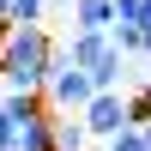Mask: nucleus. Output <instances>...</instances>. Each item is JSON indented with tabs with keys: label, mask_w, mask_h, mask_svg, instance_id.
Segmentation results:
<instances>
[{
	"label": "nucleus",
	"mask_w": 151,
	"mask_h": 151,
	"mask_svg": "<svg viewBox=\"0 0 151 151\" xmlns=\"http://www.w3.org/2000/svg\"><path fill=\"white\" fill-rule=\"evenodd\" d=\"M55 55H60V42L42 24H12V30L0 36V85H6L12 97H42Z\"/></svg>",
	"instance_id": "nucleus-1"
},
{
	"label": "nucleus",
	"mask_w": 151,
	"mask_h": 151,
	"mask_svg": "<svg viewBox=\"0 0 151 151\" xmlns=\"http://www.w3.org/2000/svg\"><path fill=\"white\" fill-rule=\"evenodd\" d=\"M42 103H48V115H85V109L97 103V85H91V73H85L79 60L67 55V48H60V55H55V67H48Z\"/></svg>",
	"instance_id": "nucleus-2"
},
{
	"label": "nucleus",
	"mask_w": 151,
	"mask_h": 151,
	"mask_svg": "<svg viewBox=\"0 0 151 151\" xmlns=\"http://www.w3.org/2000/svg\"><path fill=\"white\" fill-rule=\"evenodd\" d=\"M85 133H91V145H109V139H121V133L133 127V115H127V91H97V103L85 109Z\"/></svg>",
	"instance_id": "nucleus-3"
},
{
	"label": "nucleus",
	"mask_w": 151,
	"mask_h": 151,
	"mask_svg": "<svg viewBox=\"0 0 151 151\" xmlns=\"http://www.w3.org/2000/svg\"><path fill=\"white\" fill-rule=\"evenodd\" d=\"M73 30L109 36V30H115V0H73Z\"/></svg>",
	"instance_id": "nucleus-4"
},
{
	"label": "nucleus",
	"mask_w": 151,
	"mask_h": 151,
	"mask_svg": "<svg viewBox=\"0 0 151 151\" xmlns=\"http://www.w3.org/2000/svg\"><path fill=\"white\" fill-rule=\"evenodd\" d=\"M60 48H67L79 67H97V55H109V36H97V30H73Z\"/></svg>",
	"instance_id": "nucleus-5"
},
{
	"label": "nucleus",
	"mask_w": 151,
	"mask_h": 151,
	"mask_svg": "<svg viewBox=\"0 0 151 151\" xmlns=\"http://www.w3.org/2000/svg\"><path fill=\"white\" fill-rule=\"evenodd\" d=\"M55 151H91V133L79 115H55Z\"/></svg>",
	"instance_id": "nucleus-6"
},
{
	"label": "nucleus",
	"mask_w": 151,
	"mask_h": 151,
	"mask_svg": "<svg viewBox=\"0 0 151 151\" xmlns=\"http://www.w3.org/2000/svg\"><path fill=\"white\" fill-rule=\"evenodd\" d=\"M115 24H139V30H151V0H115Z\"/></svg>",
	"instance_id": "nucleus-7"
},
{
	"label": "nucleus",
	"mask_w": 151,
	"mask_h": 151,
	"mask_svg": "<svg viewBox=\"0 0 151 151\" xmlns=\"http://www.w3.org/2000/svg\"><path fill=\"white\" fill-rule=\"evenodd\" d=\"M127 115H133V127H151V91H145V85L127 91Z\"/></svg>",
	"instance_id": "nucleus-8"
},
{
	"label": "nucleus",
	"mask_w": 151,
	"mask_h": 151,
	"mask_svg": "<svg viewBox=\"0 0 151 151\" xmlns=\"http://www.w3.org/2000/svg\"><path fill=\"white\" fill-rule=\"evenodd\" d=\"M48 0H12V24H42Z\"/></svg>",
	"instance_id": "nucleus-9"
},
{
	"label": "nucleus",
	"mask_w": 151,
	"mask_h": 151,
	"mask_svg": "<svg viewBox=\"0 0 151 151\" xmlns=\"http://www.w3.org/2000/svg\"><path fill=\"white\" fill-rule=\"evenodd\" d=\"M103 151H151V139H145V127H127L121 139H109Z\"/></svg>",
	"instance_id": "nucleus-10"
},
{
	"label": "nucleus",
	"mask_w": 151,
	"mask_h": 151,
	"mask_svg": "<svg viewBox=\"0 0 151 151\" xmlns=\"http://www.w3.org/2000/svg\"><path fill=\"white\" fill-rule=\"evenodd\" d=\"M139 85H145V91H151V67H145V73H139Z\"/></svg>",
	"instance_id": "nucleus-11"
},
{
	"label": "nucleus",
	"mask_w": 151,
	"mask_h": 151,
	"mask_svg": "<svg viewBox=\"0 0 151 151\" xmlns=\"http://www.w3.org/2000/svg\"><path fill=\"white\" fill-rule=\"evenodd\" d=\"M0 109H6V85H0Z\"/></svg>",
	"instance_id": "nucleus-12"
},
{
	"label": "nucleus",
	"mask_w": 151,
	"mask_h": 151,
	"mask_svg": "<svg viewBox=\"0 0 151 151\" xmlns=\"http://www.w3.org/2000/svg\"><path fill=\"white\" fill-rule=\"evenodd\" d=\"M145 139H151V127H145Z\"/></svg>",
	"instance_id": "nucleus-13"
},
{
	"label": "nucleus",
	"mask_w": 151,
	"mask_h": 151,
	"mask_svg": "<svg viewBox=\"0 0 151 151\" xmlns=\"http://www.w3.org/2000/svg\"><path fill=\"white\" fill-rule=\"evenodd\" d=\"M48 6H55V0H48Z\"/></svg>",
	"instance_id": "nucleus-14"
}]
</instances>
